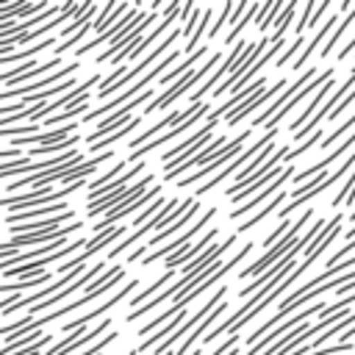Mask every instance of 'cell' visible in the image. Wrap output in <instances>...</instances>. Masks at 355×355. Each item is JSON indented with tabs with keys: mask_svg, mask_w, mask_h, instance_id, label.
I'll list each match as a JSON object with an SVG mask.
<instances>
[{
	"mask_svg": "<svg viewBox=\"0 0 355 355\" xmlns=\"http://www.w3.org/2000/svg\"><path fill=\"white\" fill-rule=\"evenodd\" d=\"M291 175H294V166L288 164V169H286V172H283L280 178H275V180H272V183H269V186H266L263 191H258V194H255L252 200H247V202H241L239 208H233V211H230V219H241L244 214H250V211H252V208H258L261 202H269V197H272L275 191H283V183H286V180H288Z\"/></svg>",
	"mask_w": 355,
	"mask_h": 355,
	"instance_id": "obj_16",
	"label": "cell"
},
{
	"mask_svg": "<svg viewBox=\"0 0 355 355\" xmlns=\"http://www.w3.org/2000/svg\"><path fill=\"white\" fill-rule=\"evenodd\" d=\"M94 11H97V6L92 3V6H89V11H83V14L78 17V19H72L69 25H64V31H61V36H64V39H72V36H75V33H78L80 28H86L89 22H94Z\"/></svg>",
	"mask_w": 355,
	"mask_h": 355,
	"instance_id": "obj_28",
	"label": "cell"
},
{
	"mask_svg": "<svg viewBox=\"0 0 355 355\" xmlns=\"http://www.w3.org/2000/svg\"><path fill=\"white\" fill-rule=\"evenodd\" d=\"M283 200H291V197H288L286 191H277V194H275V197H272V200H269V202H266V205H263V208H261L258 214H252V216H250V219H247V222H244V225H241V227H239L236 233L241 236L244 230H250V227L261 225V222H263V219H266V216H269L272 211H277V208H280V202H283Z\"/></svg>",
	"mask_w": 355,
	"mask_h": 355,
	"instance_id": "obj_22",
	"label": "cell"
},
{
	"mask_svg": "<svg viewBox=\"0 0 355 355\" xmlns=\"http://www.w3.org/2000/svg\"><path fill=\"white\" fill-rule=\"evenodd\" d=\"M349 128H355V114H352L349 119H344V122H341V125H338L333 133H327V136H324V141H322V147H333V141H338V139H341V136H344Z\"/></svg>",
	"mask_w": 355,
	"mask_h": 355,
	"instance_id": "obj_33",
	"label": "cell"
},
{
	"mask_svg": "<svg viewBox=\"0 0 355 355\" xmlns=\"http://www.w3.org/2000/svg\"><path fill=\"white\" fill-rule=\"evenodd\" d=\"M252 247H255V241H244V244H241V250H239V252H236V255H233L230 261H225V263H222V266H219V269H216V272H214V275H211L208 280H202L200 286H194V288H191L189 294H183L180 300H172V305H169L166 311H161L158 316H153V319H150L147 324H141L136 336H144V338H150L155 327L161 330V327L166 324V319L172 322L175 316H180V313H186V308H189V305H191V302H194L197 297H202V294H205V291H208V288H211L214 283H219V280H222V277H225V275H227V272H230L233 266H239V263H241V261H244V258H247V255L252 252Z\"/></svg>",
	"mask_w": 355,
	"mask_h": 355,
	"instance_id": "obj_1",
	"label": "cell"
},
{
	"mask_svg": "<svg viewBox=\"0 0 355 355\" xmlns=\"http://www.w3.org/2000/svg\"><path fill=\"white\" fill-rule=\"evenodd\" d=\"M125 277V266H108L94 283H92V291H86L83 297H78L75 302H69V305H64V308H58V311H50V313H44L42 319H33L22 333H33V330H42L44 324H50V322H55V319H61V316H67V313H72V311H78V308H83V305H89V302H94L97 297H103L105 291H111L119 280ZM19 338V336H17Z\"/></svg>",
	"mask_w": 355,
	"mask_h": 355,
	"instance_id": "obj_3",
	"label": "cell"
},
{
	"mask_svg": "<svg viewBox=\"0 0 355 355\" xmlns=\"http://www.w3.org/2000/svg\"><path fill=\"white\" fill-rule=\"evenodd\" d=\"M205 53H208V44H202V47H200V50H197L194 55H189V58H186L183 64L172 67V69H169V72H166V75H164V78H161L158 83L164 86V83H172V80H178V75H189V72H191V67H194V64H200V58H202Z\"/></svg>",
	"mask_w": 355,
	"mask_h": 355,
	"instance_id": "obj_23",
	"label": "cell"
},
{
	"mask_svg": "<svg viewBox=\"0 0 355 355\" xmlns=\"http://www.w3.org/2000/svg\"><path fill=\"white\" fill-rule=\"evenodd\" d=\"M294 11H297V3H288V6L283 8V14L277 17V25H275V33L269 36V44H277V42H283V36H286L288 25L294 22Z\"/></svg>",
	"mask_w": 355,
	"mask_h": 355,
	"instance_id": "obj_24",
	"label": "cell"
},
{
	"mask_svg": "<svg viewBox=\"0 0 355 355\" xmlns=\"http://www.w3.org/2000/svg\"><path fill=\"white\" fill-rule=\"evenodd\" d=\"M47 344H53V333H47L44 338H39V341H36V344H31V347H22V349H17L14 355H39V352H42Z\"/></svg>",
	"mask_w": 355,
	"mask_h": 355,
	"instance_id": "obj_35",
	"label": "cell"
},
{
	"mask_svg": "<svg viewBox=\"0 0 355 355\" xmlns=\"http://www.w3.org/2000/svg\"><path fill=\"white\" fill-rule=\"evenodd\" d=\"M352 103H355V89H352V92H349V94H347V97L341 100V105H338V108H336V111L330 114V119H336V116H341V114H344V111H347V108H349Z\"/></svg>",
	"mask_w": 355,
	"mask_h": 355,
	"instance_id": "obj_36",
	"label": "cell"
},
{
	"mask_svg": "<svg viewBox=\"0 0 355 355\" xmlns=\"http://www.w3.org/2000/svg\"><path fill=\"white\" fill-rule=\"evenodd\" d=\"M352 22H355V8H352V11H349V14H347V17H344V19L338 22V25H336V31L330 33V39H327V44H324V47L319 50V53H322V58H327V55L333 53V47L338 44V39H341V36L347 33V28H349Z\"/></svg>",
	"mask_w": 355,
	"mask_h": 355,
	"instance_id": "obj_27",
	"label": "cell"
},
{
	"mask_svg": "<svg viewBox=\"0 0 355 355\" xmlns=\"http://www.w3.org/2000/svg\"><path fill=\"white\" fill-rule=\"evenodd\" d=\"M172 275H175V269H166V272H164V275H158V277H155V280H153L147 288H141V291H139V294L130 300V311H136V308H141L144 302H150V300L155 297V288L169 286V283H172Z\"/></svg>",
	"mask_w": 355,
	"mask_h": 355,
	"instance_id": "obj_21",
	"label": "cell"
},
{
	"mask_svg": "<svg viewBox=\"0 0 355 355\" xmlns=\"http://www.w3.org/2000/svg\"><path fill=\"white\" fill-rule=\"evenodd\" d=\"M83 227V222H69L67 227H58V230H47V233H25V236H11L6 244H3V255H6V261L8 258H14V250H19L22 252V247H28V244H50V241H61V239H69L72 233H78Z\"/></svg>",
	"mask_w": 355,
	"mask_h": 355,
	"instance_id": "obj_9",
	"label": "cell"
},
{
	"mask_svg": "<svg viewBox=\"0 0 355 355\" xmlns=\"http://www.w3.org/2000/svg\"><path fill=\"white\" fill-rule=\"evenodd\" d=\"M250 139H252V130H244V133H239L233 141H227V147H225L222 153H216V158H214L208 166H202V169L191 172L189 178H180V180H178V189H186V186H194V183H200L202 178H208V180H211L214 175H219V172H222V169H225L230 161H236V155L241 153V147H244Z\"/></svg>",
	"mask_w": 355,
	"mask_h": 355,
	"instance_id": "obj_6",
	"label": "cell"
},
{
	"mask_svg": "<svg viewBox=\"0 0 355 355\" xmlns=\"http://www.w3.org/2000/svg\"><path fill=\"white\" fill-rule=\"evenodd\" d=\"M333 22H338V14H336V11H333V14H330V17H327V19L322 22V28H319V31H316V33L311 36V42L305 44V50L300 53V58L294 61V67H291V69H302V67L308 64V58H311V53L316 50V44H322V42H324V39L330 36V31H333Z\"/></svg>",
	"mask_w": 355,
	"mask_h": 355,
	"instance_id": "obj_20",
	"label": "cell"
},
{
	"mask_svg": "<svg viewBox=\"0 0 355 355\" xmlns=\"http://www.w3.org/2000/svg\"><path fill=\"white\" fill-rule=\"evenodd\" d=\"M275 133H280V130H266V133H263V136H261L258 141H252V144H250V147H247L244 153H239V155H236V161H230V164H227V166H225V169H222L219 175H214L211 180H205V183H202V186L197 189V194H194V197H197V200H200V197H205V194H208V191H214V189H216V186H219V183H222L225 178H230V175L241 172V166H247V164H250V161H252V158H255V155H258L261 150H266V147L272 144Z\"/></svg>",
	"mask_w": 355,
	"mask_h": 355,
	"instance_id": "obj_7",
	"label": "cell"
},
{
	"mask_svg": "<svg viewBox=\"0 0 355 355\" xmlns=\"http://www.w3.org/2000/svg\"><path fill=\"white\" fill-rule=\"evenodd\" d=\"M349 147H355V133H349V139H344V141H341V144L333 150V155H324L322 161H316V164L305 166V169H302V172H297V178H291V180H294L297 186H302L305 180H313V178H319V175H322V172H324L330 164H336V161H338L344 153H349Z\"/></svg>",
	"mask_w": 355,
	"mask_h": 355,
	"instance_id": "obj_15",
	"label": "cell"
},
{
	"mask_svg": "<svg viewBox=\"0 0 355 355\" xmlns=\"http://www.w3.org/2000/svg\"><path fill=\"white\" fill-rule=\"evenodd\" d=\"M330 92H336V78H333V80H327V83H324V86H322V89H319V92L311 97V103H308V105H305V108H302V111H300V114H297V116L288 122V136H297V133H300V130H302V128H305V125L313 119L316 105H319V103H322V100H324Z\"/></svg>",
	"mask_w": 355,
	"mask_h": 355,
	"instance_id": "obj_17",
	"label": "cell"
},
{
	"mask_svg": "<svg viewBox=\"0 0 355 355\" xmlns=\"http://www.w3.org/2000/svg\"><path fill=\"white\" fill-rule=\"evenodd\" d=\"M283 8H286L283 3H269V6H263L261 14L255 17V28H258L261 33H266V28H269L272 22H277V17L283 14Z\"/></svg>",
	"mask_w": 355,
	"mask_h": 355,
	"instance_id": "obj_25",
	"label": "cell"
},
{
	"mask_svg": "<svg viewBox=\"0 0 355 355\" xmlns=\"http://www.w3.org/2000/svg\"><path fill=\"white\" fill-rule=\"evenodd\" d=\"M316 141H319V144L324 141V136H322V130H316V133H311V139H305V141H302V144H300L297 150H291L286 161H294V158H300V155H305L308 150H313V147H316Z\"/></svg>",
	"mask_w": 355,
	"mask_h": 355,
	"instance_id": "obj_31",
	"label": "cell"
},
{
	"mask_svg": "<svg viewBox=\"0 0 355 355\" xmlns=\"http://www.w3.org/2000/svg\"><path fill=\"white\" fill-rule=\"evenodd\" d=\"M311 216H313V208H305V211H302V214H300V216L291 222V230H288V233H286V236H283V239H280V241H277L272 250H266V252H263L258 261H252L250 266H244V269L239 272V277H241V280H244V277H252V275H258V277H261L266 269L277 266V261H280L283 255H288V252H291V247L297 244V233L302 230V225H305Z\"/></svg>",
	"mask_w": 355,
	"mask_h": 355,
	"instance_id": "obj_4",
	"label": "cell"
},
{
	"mask_svg": "<svg viewBox=\"0 0 355 355\" xmlns=\"http://www.w3.org/2000/svg\"><path fill=\"white\" fill-rule=\"evenodd\" d=\"M283 92H286V80L280 78V80H275L272 86H266L263 92H258V94H255L252 100H247V103H241V105H239V108H236V111H233V114H230V116L225 119V122H227V128H233V125H239V122H244V116H250V114H252L255 108H261V105H266L269 100L275 103V100H277V97H280Z\"/></svg>",
	"mask_w": 355,
	"mask_h": 355,
	"instance_id": "obj_11",
	"label": "cell"
},
{
	"mask_svg": "<svg viewBox=\"0 0 355 355\" xmlns=\"http://www.w3.org/2000/svg\"><path fill=\"white\" fill-rule=\"evenodd\" d=\"M305 44H308V42H305V36H294V42H291V44H288V47L280 53V58L275 61V67H286V64H288V61H291V58H294L300 50H305Z\"/></svg>",
	"mask_w": 355,
	"mask_h": 355,
	"instance_id": "obj_30",
	"label": "cell"
},
{
	"mask_svg": "<svg viewBox=\"0 0 355 355\" xmlns=\"http://www.w3.org/2000/svg\"><path fill=\"white\" fill-rule=\"evenodd\" d=\"M161 189H164V186H161V183H155L144 197H139V200H133V202H128V205H122V208H116V211L105 214V216H103V222H97V225H94V236H97V233H105V230H111V227H116L114 222H119L122 216H130L133 211H139V208H144V205H153V202L161 197Z\"/></svg>",
	"mask_w": 355,
	"mask_h": 355,
	"instance_id": "obj_13",
	"label": "cell"
},
{
	"mask_svg": "<svg viewBox=\"0 0 355 355\" xmlns=\"http://www.w3.org/2000/svg\"><path fill=\"white\" fill-rule=\"evenodd\" d=\"M219 61H222V55H219V53H214V55H211V58H208V61H205L202 67L191 69V72H189V75H183V78H180L178 83H172V86H169L166 92H161V94H158V97H155V100H153V103H150V105L144 108V114L161 111V108H166L169 103H175V100L180 97V94H186V92H189L191 86H197V83H200L202 78H208V75L214 72V67H216Z\"/></svg>",
	"mask_w": 355,
	"mask_h": 355,
	"instance_id": "obj_5",
	"label": "cell"
},
{
	"mask_svg": "<svg viewBox=\"0 0 355 355\" xmlns=\"http://www.w3.org/2000/svg\"><path fill=\"white\" fill-rule=\"evenodd\" d=\"M316 8H319L316 3H305V6H302V17H300V19H297V25H294V33H297V36H302V33H305V28L311 25V19H313Z\"/></svg>",
	"mask_w": 355,
	"mask_h": 355,
	"instance_id": "obj_32",
	"label": "cell"
},
{
	"mask_svg": "<svg viewBox=\"0 0 355 355\" xmlns=\"http://www.w3.org/2000/svg\"><path fill=\"white\" fill-rule=\"evenodd\" d=\"M214 216H216V208H208V211L200 216V222H194L191 227H186V230H183L178 239H172L169 244L155 247V250H153V252H150V255L141 261V266H153L158 258H175V255H183V252L189 250V241H191V239H194V236H197V233H200V230H202V227H205V225H208Z\"/></svg>",
	"mask_w": 355,
	"mask_h": 355,
	"instance_id": "obj_8",
	"label": "cell"
},
{
	"mask_svg": "<svg viewBox=\"0 0 355 355\" xmlns=\"http://www.w3.org/2000/svg\"><path fill=\"white\" fill-rule=\"evenodd\" d=\"M261 8H263V6H258V3H250V8H247V14H244V17H241V19H239V22L233 25V28H230V33L225 36V42H227V44H236V39H239V36L244 33V28H247V22H252V19H255V17L261 14Z\"/></svg>",
	"mask_w": 355,
	"mask_h": 355,
	"instance_id": "obj_26",
	"label": "cell"
},
{
	"mask_svg": "<svg viewBox=\"0 0 355 355\" xmlns=\"http://www.w3.org/2000/svg\"><path fill=\"white\" fill-rule=\"evenodd\" d=\"M233 11H236V6H233V3H225V6H222V11H219L216 22H214V25H211V31H208V39H214V36L222 31V25L230 19V14H233Z\"/></svg>",
	"mask_w": 355,
	"mask_h": 355,
	"instance_id": "obj_34",
	"label": "cell"
},
{
	"mask_svg": "<svg viewBox=\"0 0 355 355\" xmlns=\"http://www.w3.org/2000/svg\"><path fill=\"white\" fill-rule=\"evenodd\" d=\"M313 80H316V67L305 69V72H302V75H300V78H297V80H294V83H291V86H288V89H286V92H283V94H280V97H277V100H275V103H272L266 111H261V114L252 119V125H266V122H269L275 114H280V111L288 105V100H291V97H294L300 89H305V86H308V83H313Z\"/></svg>",
	"mask_w": 355,
	"mask_h": 355,
	"instance_id": "obj_12",
	"label": "cell"
},
{
	"mask_svg": "<svg viewBox=\"0 0 355 355\" xmlns=\"http://www.w3.org/2000/svg\"><path fill=\"white\" fill-rule=\"evenodd\" d=\"M338 202H347V205L355 202V169H352V175L344 180V186L338 189V194L333 197V205H338Z\"/></svg>",
	"mask_w": 355,
	"mask_h": 355,
	"instance_id": "obj_29",
	"label": "cell"
},
{
	"mask_svg": "<svg viewBox=\"0 0 355 355\" xmlns=\"http://www.w3.org/2000/svg\"><path fill=\"white\" fill-rule=\"evenodd\" d=\"M194 202H197V197H183V200L172 197V200H166V205H164V208H161V211H158V214H155L150 222H144L141 227H136V230H133V233H128V236H125L119 244H114V247H111L108 261H111V258H119L122 252H128V250H130L136 241H141L144 236L150 239V233H153V230H155V233H161L164 227H169V225H172L175 219H180V216H183V214H186V211H189Z\"/></svg>",
	"mask_w": 355,
	"mask_h": 355,
	"instance_id": "obj_2",
	"label": "cell"
},
{
	"mask_svg": "<svg viewBox=\"0 0 355 355\" xmlns=\"http://www.w3.org/2000/svg\"><path fill=\"white\" fill-rule=\"evenodd\" d=\"M202 116H211V105H208V103H202V105H200V111H197L194 116H189L183 125H178V128H172V130H166V133L155 136V139H153V141H147L144 147H139V150H133L130 155H125V158H128V164H133V161H136V164H139V161H144V155H150L153 150H161L164 144H169V141H172V139H178V136H183V133H186L189 128H194Z\"/></svg>",
	"mask_w": 355,
	"mask_h": 355,
	"instance_id": "obj_10",
	"label": "cell"
},
{
	"mask_svg": "<svg viewBox=\"0 0 355 355\" xmlns=\"http://www.w3.org/2000/svg\"><path fill=\"white\" fill-rule=\"evenodd\" d=\"M263 86H266V78H255L247 89H239V92H236V94H230V97H227L216 111H211V116H216V119H222V116H225V119H227V111H230L233 105L239 108V105H241V100H252L258 92H263Z\"/></svg>",
	"mask_w": 355,
	"mask_h": 355,
	"instance_id": "obj_19",
	"label": "cell"
},
{
	"mask_svg": "<svg viewBox=\"0 0 355 355\" xmlns=\"http://www.w3.org/2000/svg\"><path fill=\"white\" fill-rule=\"evenodd\" d=\"M136 286H139V280H136V277H133V280H128V283H125V286H122V288H119L116 294H111V300H105V302H103V305H97L94 311H89V313H83V316H78V319H72V322H67V324L61 327V333H72V330H83V327L89 324V319H97V316H103V313H108L111 308H116V305H119V302H122V300H125V297H128V294H130V291H133Z\"/></svg>",
	"mask_w": 355,
	"mask_h": 355,
	"instance_id": "obj_14",
	"label": "cell"
},
{
	"mask_svg": "<svg viewBox=\"0 0 355 355\" xmlns=\"http://www.w3.org/2000/svg\"><path fill=\"white\" fill-rule=\"evenodd\" d=\"M67 219H75V211L69 208L67 214H58V216H50V219H39V222H22V225H11L8 233L11 236H25V233H47V230H58L61 222Z\"/></svg>",
	"mask_w": 355,
	"mask_h": 355,
	"instance_id": "obj_18",
	"label": "cell"
}]
</instances>
